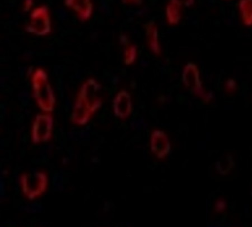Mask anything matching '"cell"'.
<instances>
[{
  "label": "cell",
  "instance_id": "5b68a950",
  "mask_svg": "<svg viewBox=\"0 0 252 227\" xmlns=\"http://www.w3.org/2000/svg\"><path fill=\"white\" fill-rule=\"evenodd\" d=\"M54 118L51 113H42L36 116L32 125V140L34 144L50 141L52 137Z\"/></svg>",
  "mask_w": 252,
  "mask_h": 227
},
{
  "label": "cell",
  "instance_id": "277c9868",
  "mask_svg": "<svg viewBox=\"0 0 252 227\" xmlns=\"http://www.w3.org/2000/svg\"><path fill=\"white\" fill-rule=\"evenodd\" d=\"M26 30L28 33L40 36L51 33L50 11L47 6H40L32 11L30 22L26 26Z\"/></svg>",
  "mask_w": 252,
  "mask_h": 227
},
{
  "label": "cell",
  "instance_id": "30bf717a",
  "mask_svg": "<svg viewBox=\"0 0 252 227\" xmlns=\"http://www.w3.org/2000/svg\"><path fill=\"white\" fill-rule=\"evenodd\" d=\"M214 211L218 214L224 213L227 208V201L224 198H218L214 204Z\"/></svg>",
  "mask_w": 252,
  "mask_h": 227
},
{
  "label": "cell",
  "instance_id": "3957f363",
  "mask_svg": "<svg viewBox=\"0 0 252 227\" xmlns=\"http://www.w3.org/2000/svg\"><path fill=\"white\" fill-rule=\"evenodd\" d=\"M20 184L24 195L28 200L32 201L46 192L48 178L44 171L24 173L20 176Z\"/></svg>",
  "mask_w": 252,
  "mask_h": 227
},
{
  "label": "cell",
  "instance_id": "8fae6325",
  "mask_svg": "<svg viewBox=\"0 0 252 227\" xmlns=\"http://www.w3.org/2000/svg\"><path fill=\"white\" fill-rule=\"evenodd\" d=\"M33 5V0H25L24 3L23 10L24 11H28Z\"/></svg>",
  "mask_w": 252,
  "mask_h": 227
},
{
  "label": "cell",
  "instance_id": "52a82bcc",
  "mask_svg": "<svg viewBox=\"0 0 252 227\" xmlns=\"http://www.w3.org/2000/svg\"><path fill=\"white\" fill-rule=\"evenodd\" d=\"M113 111L115 115L122 120L127 119L131 114V99L127 92L121 91L117 93L113 101Z\"/></svg>",
  "mask_w": 252,
  "mask_h": 227
},
{
  "label": "cell",
  "instance_id": "9c48e42d",
  "mask_svg": "<svg viewBox=\"0 0 252 227\" xmlns=\"http://www.w3.org/2000/svg\"><path fill=\"white\" fill-rule=\"evenodd\" d=\"M239 7L243 23L247 26H252V0H241Z\"/></svg>",
  "mask_w": 252,
  "mask_h": 227
},
{
  "label": "cell",
  "instance_id": "7a4b0ae2",
  "mask_svg": "<svg viewBox=\"0 0 252 227\" xmlns=\"http://www.w3.org/2000/svg\"><path fill=\"white\" fill-rule=\"evenodd\" d=\"M32 82L34 99L39 107L44 112H52L56 100L46 72L41 68L36 69L32 74Z\"/></svg>",
  "mask_w": 252,
  "mask_h": 227
},
{
  "label": "cell",
  "instance_id": "8992f818",
  "mask_svg": "<svg viewBox=\"0 0 252 227\" xmlns=\"http://www.w3.org/2000/svg\"><path fill=\"white\" fill-rule=\"evenodd\" d=\"M171 144L167 135L160 130L153 131L150 137V151L158 159L164 160L169 155Z\"/></svg>",
  "mask_w": 252,
  "mask_h": 227
},
{
  "label": "cell",
  "instance_id": "ba28073f",
  "mask_svg": "<svg viewBox=\"0 0 252 227\" xmlns=\"http://www.w3.org/2000/svg\"><path fill=\"white\" fill-rule=\"evenodd\" d=\"M65 4L75 12L81 22H86L91 17L93 5L91 0H65Z\"/></svg>",
  "mask_w": 252,
  "mask_h": 227
},
{
  "label": "cell",
  "instance_id": "6da1fadb",
  "mask_svg": "<svg viewBox=\"0 0 252 227\" xmlns=\"http://www.w3.org/2000/svg\"><path fill=\"white\" fill-rule=\"evenodd\" d=\"M100 85L94 79H89L81 86L72 113L73 124L86 125L102 105L100 96Z\"/></svg>",
  "mask_w": 252,
  "mask_h": 227
}]
</instances>
